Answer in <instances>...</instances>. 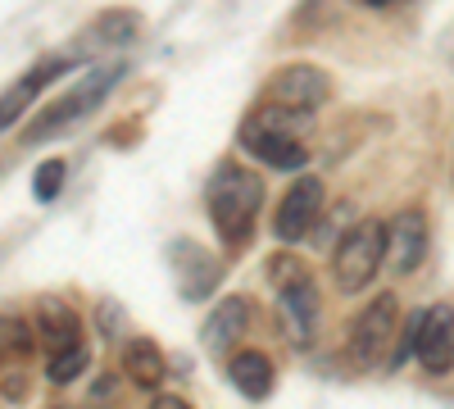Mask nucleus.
<instances>
[{
	"instance_id": "1a4fd4ad",
	"label": "nucleus",
	"mask_w": 454,
	"mask_h": 409,
	"mask_svg": "<svg viewBox=\"0 0 454 409\" xmlns=\"http://www.w3.org/2000/svg\"><path fill=\"white\" fill-rule=\"evenodd\" d=\"M278 310H282V323H286V337L295 346H309L318 337V291H314V278L300 273L291 282L278 287Z\"/></svg>"
},
{
	"instance_id": "423d86ee",
	"label": "nucleus",
	"mask_w": 454,
	"mask_h": 409,
	"mask_svg": "<svg viewBox=\"0 0 454 409\" xmlns=\"http://www.w3.org/2000/svg\"><path fill=\"white\" fill-rule=\"evenodd\" d=\"M409 350L419 355L427 374H450L454 368V310L432 305L409 319Z\"/></svg>"
},
{
	"instance_id": "aec40b11",
	"label": "nucleus",
	"mask_w": 454,
	"mask_h": 409,
	"mask_svg": "<svg viewBox=\"0 0 454 409\" xmlns=\"http://www.w3.org/2000/svg\"><path fill=\"white\" fill-rule=\"evenodd\" d=\"M100 323H105L109 337H119V305H114V301H105V305H100Z\"/></svg>"
},
{
	"instance_id": "9b49d317",
	"label": "nucleus",
	"mask_w": 454,
	"mask_h": 409,
	"mask_svg": "<svg viewBox=\"0 0 454 409\" xmlns=\"http://www.w3.org/2000/svg\"><path fill=\"white\" fill-rule=\"evenodd\" d=\"M423 255H427V218L419 209H404L400 218L387 223V269L391 273H413L423 264Z\"/></svg>"
},
{
	"instance_id": "dca6fc26",
	"label": "nucleus",
	"mask_w": 454,
	"mask_h": 409,
	"mask_svg": "<svg viewBox=\"0 0 454 409\" xmlns=\"http://www.w3.org/2000/svg\"><path fill=\"white\" fill-rule=\"evenodd\" d=\"M123 374H128V382L155 391L164 382V350L150 342V337H132L123 346Z\"/></svg>"
},
{
	"instance_id": "6ab92c4d",
	"label": "nucleus",
	"mask_w": 454,
	"mask_h": 409,
	"mask_svg": "<svg viewBox=\"0 0 454 409\" xmlns=\"http://www.w3.org/2000/svg\"><path fill=\"white\" fill-rule=\"evenodd\" d=\"M59 187H64V160L36 164V173H32V196H36V201H55Z\"/></svg>"
},
{
	"instance_id": "a211bd4d",
	"label": "nucleus",
	"mask_w": 454,
	"mask_h": 409,
	"mask_svg": "<svg viewBox=\"0 0 454 409\" xmlns=\"http://www.w3.org/2000/svg\"><path fill=\"white\" fill-rule=\"evenodd\" d=\"M87 364H91V350H87V346H73V350L51 355V368H46V374H51V382H59V387H64V382L78 378Z\"/></svg>"
},
{
	"instance_id": "f8f14e48",
	"label": "nucleus",
	"mask_w": 454,
	"mask_h": 409,
	"mask_svg": "<svg viewBox=\"0 0 454 409\" xmlns=\"http://www.w3.org/2000/svg\"><path fill=\"white\" fill-rule=\"evenodd\" d=\"M246 323H250V305L241 301V295H227V301H218L214 314L205 319L200 346H205L209 355H227V350L237 346V337L246 332Z\"/></svg>"
},
{
	"instance_id": "f03ea898",
	"label": "nucleus",
	"mask_w": 454,
	"mask_h": 409,
	"mask_svg": "<svg viewBox=\"0 0 454 409\" xmlns=\"http://www.w3.org/2000/svg\"><path fill=\"white\" fill-rule=\"evenodd\" d=\"M309 123H314V114H291V109L269 105L241 123V146L273 169H305L309 164V151H305Z\"/></svg>"
},
{
	"instance_id": "7ed1b4c3",
	"label": "nucleus",
	"mask_w": 454,
	"mask_h": 409,
	"mask_svg": "<svg viewBox=\"0 0 454 409\" xmlns=\"http://www.w3.org/2000/svg\"><path fill=\"white\" fill-rule=\"evenodd\" d=\"M382 250H387V228L377 218H364L355 223V232H346V241L336 246V259H332V273H336V287L355 295L364 291L377 269H382Z\"/></svg>"
},
{
	"instance_id": "4468645a",
	"label": "nucleus",
	"mask_w": 454,
	"mask_h": 409,
	"mask_svg": "<svg viewBox=\"0 0 454 409\" xmlns=\"http://www.w3.org/2000/svg\"><path fill=\"white\" fill-rule=\"evenodd\" d=\"M36 327H42V337L51 342V355L82 346V337H78L82 323H78V314L59 301V295H42V305H36Z\"/></svg>"
},
{
	"instance_id": "2eb2a0df",
	"label": "nucleus",
	"mask_w": 454,
	"mask_h": 409,
	"mask_svg": "<svg viewBox=\"0 0 454 409\" xmlns=\"http://www.w3.org/2000/svg\"><path fill=\"white\" fill-rule=\"evenodd\" d=\"M227 382L250 400H263L273 391V359L263 350H237L232 364H227Z\"/></svg>"
},
{
	"instance_id": "6e6552de",
	"label": "nucleus",
	"mask_w": 454,
	"mask_h": 409,
	"mask_svg": "<svg viewBox=\"0 0 454 409\" xmlns=\"http://www.w3.org/2000/svg\"><path fill=\"white\" fill-rule=\"evenodd\" d=\"M327 96H332L327 73L314 68V64H291L269 83V100L278 109H291V114H314Z\"/></svg>"
},
{
	"instance_id": "0eeeda50",
	"label": "nucleus",
	"mask_w": 454,
	"mask_h": 409,
	"mask_svg": "<svg viewBox=\"0 0 454 409\" xmlns=\"http://www.w3.org/2000/svg\"><path fill=\"white\" fill-rule=\"evenodd\" d=\"M323 182L318 177H300V182H291L286 187V196H282V205H278V214H273V237L278 241H305L309 237V228L318 223V214H323Z\"/></svg>"
},
{
	"instance_id": "39448f33",
	"label": "nucleus",
	"mask_w": 454,
	"mask_h": 409,
	"mask_svg": "<svg viewBox=\"0 0 454 409\" xmlns=\"http://www.w3.org/2000/svg\"><path fill=\"white\" fill-rule=\"evenodd\" d=\"M119 64H109V68H96V73H87V78L78 83V87H73L64 100H55L51 109H46V119H36L32 128H27V137L36 141V137H51V132H68L73 123H78V119H87L91 114V109L114 91V83H119Z\"/></svg>"
},
{
	"instance_id": "412c9836",
	"label": "nucleus",
	"mask_w": 454,
	"mask_h": 409,
	"mask_svg": "<svg viewBox=\"0 0 454 409\" xmlns=\"http://www.w3.org/2000/svg\"><path fill=\"white\" fill-rule=\"evenodd\" d=\"M155 409H192V405L177 400V396H160V400H155Z\"/></svg>"
},
{
	"instance_id": "f3484780",
	"label": "nucleus",
	"mask_w": 454,
	"mask_h": 409,
	"mask_svg": "<svg viewBox=\"0 0 454 409\" xmlns=\"http://www.w3.org/2000/svg\"><path fill=\"white\" fill-rule=\"evenodd\" d=\"M132 32H137V14L128 10H109L91 23L87 36H96V46H119V42H132Z\"/></svg>"
},
{
	"instance_id": "f257e3e1",
	"label": "nucleus",
	"mask_w": 454,
	"mask_h": 409,
	"mask_svg": "<svg viewBox=\"0 0 454 409\" xmlns=\"http://www.w3.org/2000/svg\"><path fill=\"white\" fill-rule=\"evenodd\" d=\"M205 205H209L218 237L227 246H246L250 232H254V218L263 209V182L246 164L223 160L209 177V187H205Z\"/></svg>"
},
{
	"instance_id": "ddd939ff",
	"label": "nucleus",
	"mask_w": 454,
	"mask_h": 409,
	"mask_svg": "<svg viewBox=\"0 0 454 409\" xmlns=\"http://www.w3.org/2000/svg\"><path fill=\"white\" fill-rule=\"evenodd\" d=\"M64 68H68V59H46V64H36L32 73H23V78H19L14 87L0 91V132L14 128V123L27 114V105L36 100V91H42L51 78H59Z\"/></svg>"
},
{
	"instance_id": "9d476101",
	"label": "nucleus",
	"mask_w": 454,
	"mask_h": 409,
	"mask_svg": "<svg viewBox=\"0 0 454 409\" xmlns=\"http://www.w3.org/2000/svg\"><path fill=\"white\" fill-rule=\"evenodd\" d=\"M168 264H173L177 291L186 295V301H205V295L218 287V278H223V264L209 250H200L196 241H173L168 246Z\"/></svg>"
},
{
	"instance_id": "20e7f679",
	"label": "nucleus",
	"mask_w": 454,
	"mask_h": 409,
	"mask_svg": "<svg viewBox=\"0 0 454 409\" xmlns=\"http://www.w3.org/2000/svg\"><path fill=\"white\" fill-rule=\"evenodd\" d=\"M395 323H400V301L391 291L372 295V301L359 310L355 327H350V359L359 368H377L387 364L391 355V342H395Z\"/></svg>"
}]
</instances>
